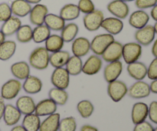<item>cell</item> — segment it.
Masks as SVG:
<instances>
[{
	"mask_svg": "<svg viewBox=\"0 0 157 131\" xmlns=\"http://www.w3.org/2000/svg\"><path fill=\"white\" fill-rule=\"evenodd\" d=\"M61 115L54 113L48 116L40 124L39 131H58Z\"/></svg>",
	"mask_w": 157,
	"mask_h": 131,
	"instance_id": "obj_28",
	"label": "cell"
},
{
	"mask_svg": "<svg viewBox=\"0 0 157 131\" xmlns=\"http://www.w3.org/2000/svg\"><path fill=\"white\" fill-rule=\"evenodd\" d=\"M122 1L125 2H133L135 1V0H122Z\"/></svg>",
	"mask_w": 157,
	"mask_h": 131,
	"instance_id": "obj_56",
	"label": "cell"
},
{
	"mask_svg": "<svg viewBox=\"0 0 157 131\" xmlns=\"http://www.w3.org/2000/svg\"><path fill=\"white\" fill-rule=\"evenodd\" d=\"M44 24L50 29L51 31L59 32L62 30L66 25V21L59 15L48 13L44 18Z\"/></svg>",
	"mask_w": 157,
	"mask_h": 131,
	"instance_id": "obj_30",
	"label": "cell"
},
{
	"mask_svg": "<svg viewBox=\"0 0 157 131\" xmlns=\"http://www.w3.org/2000/svg\"><path fill=\"white\" fill-rule=\"evenodd\" d=\"M153 27H154L155 32H156V34H157V21H156V23H155V25H153Z\"/></svg>",
	"mask_w": 157,
	"mask_h": 131,
	"instance_id": "obj_55",
	"label": "cell"
},
{
	"mask_svg": "<svg viewBox=\"0 0 157 131\" xmlns=\"http://www.w3.org/2000/svg\"><path fill=\"white\" fill-rule=\"evenodd\" d=\"M148 117L150 121L157 124V101H152L149 106Z\"/></svg>",
	"mask_w": 157,
	"mask_h": 131,
	"instance_id": "obj_45",
	"label": "cell"
},
{
	"mask_svg": "<svg viewBox=\"0 0 157 131\" xmlns=\"http://www.w3.org/2000/svg\"><path fill=\"white\" fill-rule=\"evenodd\" d=\"M104 12L99 9H95L94 12L86 14L83 18V23L89 32H96L101 28L103 21L104 19Z\"/></svg>",
	"mask_w": 157,
	"mask_h": 131,
	"instance_id": "obj_5",
	"label": "cell"
},
{
	"mask_svg": "<svg viewBox=\"0 0 157 131\" xmlns=\"http://www.w3.org/2000/svg\"><path fill=\"white\" fill-rule=\"evenodd\" d=\"M71 51L75 56L84 57L90 51V41L84 37L76 38L72 42Z\"/></svg>",
	"mask_w": 157,
	"mask_h": 131,
	"instance_id": "obj_15",
	"label": "cell"
},
{
	"mask_svg": "<svg viewBox=\"0 0 157 131\" xmlns=\"http://www.w3.org/2000/svg\"><path fill=\"white\" fill-rule=\"evenodd\" d=\"M45 48L49 53H54V52H58L62 50L64 47V41L62 39L61 35H51L47 40L44 41Z\"/></svg>",
	"mask_w": 157,
	"mask_h": 131,
	"instance_id": "obj_32",
	"label": "cell"
},
{
	"mask_svg": "<svg viewBox=\"0 0 157 131\" xmlns=\"http://www.w3.org/2000/svg\"><path fill=\"white\" fill-rule=\"evenodd\" d=\"M52 35L51 30L45 25H40L35 26L33 29L32 32V40L35 43H42L44 42L48 38V37Z\"/></svg>",
	"mask_w": 157,
	"mask_h": 131,
	"instance_id": "obj_34",
	"label": "cell"
},
{
	"mask_svg": "<svg viewBox=\"0 0 157 131\" xmlns=\"http://www.w3.org/2000/svg\"><path fill=\"white\" fill-rule=\"evenodd\" d=\"M103 66L102 58L96 55H90L83 64L82 72L86 75H95L101 70Z\"/></svg>",
	"mask_w": 157,
	"mask_h": 131,
	"instance_id": "obj_13",
	"label": "cell"
},
{
	"mask_svg": "<svg viewBox=\"0 0 157 131\" xmlns=\"http://www.w3.org/2000/svg\"><path fill=\"white\" fill-rule=\"evenodd\" d=\"M152 54H153V56L155 58H157V38L155 40V41L153 42V46H152V49H151Z\"/></svg>",
	"mask_w": 157,
	"mask_h": 131,
	"instance_id": "obj_51",
	"label": "cell"
},
{
	"mask_svg": "<svg viewBox=\"0 0 157 131\" xmlns=\"http://www.w3.org/2000/svg\"><path fill=\"white\" fill-rule=\"evenodd\" d=\"M124 27V25L122 20L114 16L104 18L101 25V28H103L107 33L113 36L121 33Z\"/></svg>",
	"mask_w": 157,
	"mask_h": 131,
	"instance_id": "obj_16",
	"label": "cell"
},
{
	"mask_svg": "<svg viewBox=\"0 0 157 131\" xmlns=\"http://www.w3.org/2000/svg\"><path fill=\"white\" fill-rule=\"evenodd\" d=\"M80 12L84 14H89L95 10V5L92 0H79L78 3Z\"/></svg>",
	"mask_w": 157,
	"mask_h": 131,
	"instance_id": "obj_41",
	"label": "cell"
},
{
	"mask_svg": "<svg viewBox=\"0 0 157 131\" xmlns=\"http://www.w3.org/2000/svg\"><path fill=\"white\" fill-rule=\"evenodd\" d=\"M107 9L111 15L120 19H125L130 14V7L127 2L122 0H113L107 4Z\"/></svg>",
	"mask_w": 157,
	"mask_h": 131,
	"instance_id": "obj_9",
	"label": "cell"
},
{
	"mask_svg": "<svg viewBox=\"0 0 157 131\" xmlns=\"http://www.w3.org/2000/svg\"><path fill=\"white\" fill-rule=\"evenodd\" d=\"M70 57V53L67 51L61 50L58 51V52H54V53H52L50 55L49 64L55 68L64 67L67 64Z\"/></svg>",
	"mask_w": 157,
	"mask_h": 131,
	"instance_id": "obj_29",
	"label": "cell"
},
{
	"mask_svg": "<svg viewBox=\"0 0 157 131\" xmlns=\"http://www.w3.org/2000/svg\"><path fill=\"white\" fill-rule=\"evenodd\" d=\"M21 114L15 106L12 104H6L5 111L3 114V120L5 124L9 127L16 125L20 121Z\"/></svg>",
	"mask_w": 157,
	"mask_h": 131,
	"instance_id": "obj_20",
	"label": "cell"
},
{
	"mask_svg": "<svg viewBox=\"0 0 157 131\" xmlns=\"http://www.w3.org/2000/svg\"><path fill=\"white\" fill-rule=\"evenodd\" d=\"M12 75L16 79L25 80L30 75V66L25 61H18L12 64L10 67Z\"/></svg>",
	"mask_w": 157,
	"mask_h": 131,
	"instance_id": "obj_24",
	"label": "cell"
},
{
	"mask_svg": "<svg viewBox=\"0 0 157 131\" xmlns=\"http://www.w3.org/2000/svg\"><path fill=\"white\" fill-rule=\"evenodd\" d=\"M154 131H157V127H156V128L154 129Z\"/></svg>",
	"mask_w": 157,
	"mask_h": 131,
	"instance_id": "obj_57",
	"label": "cell"
},
{
	"mask_svg": "<svg viewBox=\"0 0 157 131\" xmlns=\"http://www.w3.org/2000/svg\"><path fill=\"white\" fill-rule=\"evenodd\" d=\"M49 98L54 101L57 105L64 106L68 101V94L65 90L53 87L49 91Z\"/></svg>",
	"mask_w": 157,
	"mask_h": 131,
	"instance_id": "obj_36",
	"label": "cell"
},
{
	"mask_svg": "<svg viewBox=\"0 0 157 131\" xmlns=\"http://www.w3.org/2000/svg\"><path fill=\"white\" fill-rule=\"evenodd\" d=\"M57 106L58 105L50 98L41 100L35 106V114L39 117L49 116L56 112Z\"/></svg>",
	"mask_w": 157,
	"mask_h": 131,
	"instance_id": "obj_21",
	"label": "cell"
},
{
	"mask_svg": "<svg viewBox=\"0 0 157 131\" xmlns=\"http://www.w3.org/2000/svg\"><path fill=\"white\" fill-rule=\"evenodd\" d=\"M127 71L128 75L136 81H143L147 75V67L146 64L138 61L129 64Z\"/></svg>",
	"mask_w": 157,
	"mask_h": 131,
	"instance_id": "obj_19",
	"label": "cell"
},
{
	"mask_svg": "<svg viewBox=\"0 0 157 131\" xmlns=\"http://www.w3.org/2000/svg\"><path fill=\"white\" fill-rule=\"evenodd\" d=\"M10 6L12 15L18 18H24L29 15L32 8V5L26 0H14Z\"/></svg>",
	"mask_w": 157,
	"mask_h": 131,
	"instance_id": "obj_22",
	"label": "cell"
},
{
	"mask_svg": "<svg viewBox=\"0 0 157 131\" xmlns=\"http://www.w3.org/2000/svg\"><path fill=\"white\" fill-rule=\"evenodd\" d=\"M150 16L154 21H157V4L152 8L151 11H150Z\"/></svg>",
	"mask_w": 157,
	"mask_h": 131,
	"instance_id": "obj_50",
	"label": "cell"
},
{
	"mask_svg": "<svg viewBox=\"0 0 157 131\" xmlns=\"http://www.w3.org/2000/svg\"><path fill=\"white\" fill-rule=\"evenodd\" d=\"M32 32L33 29L29 25H21L16 34V38L18 42L25 43L30 42L32 40Z\"/></svg>",
	"mask_w": 157,
	"mask_h": 131,
	"instance_id": "obj_38",
	"label": "cell"
},
{
	"mask_svg": "<svg viewBox=\"0 0 157 131\" xmlns=\"http://www.w3.org/2000/svg\"><path fill=\"white\" fill-rule=\"evenodd\" d=\"M0 131H1V130H0Z\"/></svg>",
	"mask_w": 157,
	"mask_h": 131,
	"instance_id": "obj_58",
	"label": "cell"
},
{
	"mask_svg": "<svg viewBox=\"0 0 157 131\" xmlns=\"http://www.w3.org/2000/svg\"><path fill=\"white\" fill-rule=\"evenodd\" d=\"M127 93H128V87L124 81L116 80L108 83L107 94L113 102L117 103L122 101Z\"/></svg>",
	"mask_w": 157,
	"mask_h": 131,
	"instance_id": "obj_3",
	"label": "cell"
},
{
	"mask_svg": "<svg viewBox=\"0 0 157 131\" xmlns=\"http://www.w3.org/2000/svg\"><path fill=\"white\" fill-rule=\"evenodd\" d=\"M122 52L123 44L119 41H114L104 51L101 58L107 63L120 61L122 58Z\"/></svg>",
	"mask_w": 157,
	"mask_h": 131,
	"instance_id": "obj_10",
	"label": "cell"
},
{
	"mask_svg": "<svg viewBox=\"0 0 157 131\" xmlns=\"http://www.w3.org/2000/svg\"><path fill=\"white\" fill-rule=\"evenodd\" d=\"M150 91L153 94H157V79L153 80L151 82V84H150Z\"/></svg>",
	"mask_w": 157,
	"mask_h": 131,
	"instance_id": "obj_49",
	"label": "cell"
},
{
	"mask_svg": "<svg viewBox=\"0 0 157 131\" xmlns=\"http://www.w3.org/2000/svg\"><path fill=\"white\" fill-rule=\"evenodd\" d=\"M48 8L44 4H35L31 9L29 13V20L30 22L34 25H40L44 22V18L48 14Z\"/></svg>",
	"mask_w": 157,
	"mask_h": 131,
	"instance_id": "obj_12",
	"label": "cell"
},
{
	"mask_svg": "<svg viewBox=\"0 0 157 131\" xmlns=\"http://www.w3.org/2000/svg\"><path fill=\"white\" fill-rule=\"evenodd\" d=\"M114 41V36L110 34H100L94 37L90 41V50L94 55L101 56L107 48Z\"/></svg>",
	"mask_w": 157,
	"mask_h": 131,
	"instance_id": "obj_2",
	"label": "cell"
},
{
	"mask_svg": "<svg viewBox=\"0 0 157 131\" xmlns=\"http://www.w3.org/2000/svg\"><path fill=\"white\" fill-rule=\"evenodd\" d=\"M49 58L50 54L45 48L38 47L29 55V65L36 70H44L49 65Z\"/></svg>",
	"mask_w": 157,
	"mask_h": 131,
	"instance_id": "obj_1",
	"label": "cell"
},
{
	"mask_svg": "<svg viewBox=\"0 0 157 131\" xmlns=\"http://www.w3.org/2000/svg\"><path fill=\"white\" fill-rule=\"evenodd\" d=\"M16 43L12 40H6L0 44V60L8 61L15 53Z\"/></svg>",
	"mask_w": 157,
	"mask_h": 131,
	"instance_id": "obj_31",
	"label": "cell"
},
{
	"mask_svg": "<svg viewBox=\"0 0 157 131\" xmlns=\"http://www.w3.org/2000/svg\"><path fill=\"white\" fill-rule=\"evenodd\" d=\"M83 64L84 63L81 60V58L73 55L70 57L66 64V70L67 71L70 75L77 76L82 72Z\"/></svg>",
	"mask_w": 157,
	"mask_h": 131,
	"instance_id": "obj_37",
	"label": "cell"
},
{
	"mask_svg": "<svg viewBox=\"0 0 157 131\" xmlns=\"http://www.w3.org/2000/svg\"><path fill=\"white\" fill-rule=\"evenodd\" d=\"M12 16V12L10 5L7 2L0 3V21L4 22Z\"/></svg>",
	"mask_w": 157,
	"mask_h": 131,
	"instance_id": "obj_42",
	"label": "cell"
},
{
	"mask_svg": "<svg viewBox=\"0 0 157 131\" xmlns=\"http://www.w3.org/2000/svg\"><path fill=\"white\" fill-rule=\"evenodd\" d=\"M80 14L81 12L78 9V5L68 3L61 8L59 15L65 21H70L77 19L80 16Z\"/></svg>",
	"mask_w": 157,
	"mask_h": 131,
	"instance_id": "obj_27",
	"label": "cell"
},
{
	"mask_svg": "<svg viewBox=\"0 0 157 131\" xmlns=\"http://www.w3.org/2000/svg\"><path fill=\"white\" fill-rule=\"evenodd\" d=\"M26 1L28 2L29 3H30L31 5L32 4H38V3H40L41 2V0H26Z\"/></svg>",
	"mask_w": 157,
	"mask_h": 131,
	"instance_id": "obj_54",
	"label": "cell"
},
{
	"mask_svg": "<svg viewBox=\"0 0 157 131\" xmlns=\"http://www.w3.org/2000/svg\"><path fill=\"white\" fill-rule=\"evenodd\" d=\"M4 41H6V36H5V35L2 33L1 29H0V44H1Z\"/></svg>",
	"mask_w": 157,
	"mask_h": 131,
	"instance_id": "obj_53",
	"label": "cell"
},
{
	"mask_svg": "<svg viewBox=\"0 0 157 131\" xmlns=\"http://www.w3.org/2000/svg\"><path fill=\"white\" fill-rule=\"evenodd\" d=\"M150 84L143 81H137L128 88V94L133 99H142L150 96Z\"/></svg>",
	"mask_w": 157,
	"mask_h": 131,
	"instance_id": "obj_11",
	"label": "cell"
},
{
	"mask_svg": "<svg viewBox=\"0 0 157 131\" xmlns=\"http://www.w3.org/2000/svg\"><path fill=\"white\" fill-rule=\"evenodd\" d=\"M133 131H154V128L152 124L145 121L140 124H135Z\"/></svg>",
	"mask_w": 157,
	"mask_h": 131,
	"instance_id": "obj_46",
	"label": "cell"
},
{
	"mask_svg": "<svg viewBox=\"0 0 157 131\" xmlns=\"http://www.w3.org/2000/svg\"><path fill=\"white\" fill-rule=\"evenodd\" d=\"M43 87L42 81L40 78L33 75H29L23 83L22 88L25 92L29 94H36L39 93Z\"/></svg>",
	"mask_w": 157,
	"mask_h": 131,
	"instance_id": "obj_23",
	"label": "cell"
},
{
	"mask_svg": "<svg viewBox=\"0 0 157 131\" xmlns=\"http://www.w3.org/2000/svg\"><path fill=\"white\" fill-rule=\"evenodd\" d=\"M40 124H41L40 117L33 113L25 115L21 125L26 131H39Z\"/></svg>",
	"mask_w": 157,
	"mask_h": 131,
	"instance_id": "obj_35",
	"label": "cell"
},
{
	"mask_svg": "<svg viewBox=\"0 0 157 131\" xmlns=\"http://www.w3.org/2000/svg\"><path fill=\"white\" fill-rule=\"evenodd\" d=\"M22 88L21 81L18 79H10L3 84L1 87L0 96L4 100H13L16 98Z\"/></svg>",
	"mask_w": 157,
	"mask_h": 131,
	"instance_id": "obj_6",
	"label": "cell"
},
{
	"mask_svg": "<svg viewBox=\"0 0 157 131\" xmlns=\"http://www.w3.org/2000/svg\"><path fill=\"white\" fill-rule=\"evenodd\" d=\"M81 131H99V130H98V128L94 127V126L89 125V124H85V125L81 127Z\"/></svg>",
	"mask_w": 157,
	"mask_h": 131,
	"instance_id": "obj_48",
	"label": "cell"
},
{
	"mask_svg": "<svg viewBox=\"0 0 157 131\" xmlns=\"http://www.w3.org/2000/svg\"><path fill=\"white\" fill-rule=\"evenodd\" d=\"M156 32L154 27L151 25H147L142 29L136 30L134 34V38L136 42L143 46H148L154 41Z\"/></svg>",
	"mask_w": 157,
	"mask_h": 131,
	"instance_id": "obj_8",
	"label": "cell"
},
{
	"mask_svg": "<svg viewBox=\"0 0 157 131\" xmlns=\"http://www.w3.org/2000/svg\"><path fill=\"white\" fill-rule=\"evenodd\" d=\"M150 18V15L147 12L139 9L130 14L128 21L131 27L136 29H140L148 25Z\"/></svg>",
	"mask_w": 157,
	"mask_h": 131,
	"instance_id": "obj_17",
	"label": "cell"
},
{
	"mask_svg": "<svg viewBox=\"0 0 157 131\" xmlns=\"http://www.w3.org/2000/svg\"><path fill=\"white\" fill-rule=\"evenodd\" d=\"M35 104L33 98L29 96H21L17 100L15 107L21 112V114L27 115L35 113Z\"/></svg>",
	"mask_w": 157,
	"mask_h": 131,
	"instance_id": "obj_25",
	"label": "cell"
},
{
	"mask_svg": "<svg viewBox=\"0 0 157 131\" xmlns=\"http://www.w3.org/2000/svg\"><path fill=\"white\" fill-rule=\"evenodd\" d=\"M142 45L137 42H129L123 44L122 58L127 64L136 62L142 55Z\"/></svg>",
	"mask_w": 157,
	"mask_h": 131,
	"instance_id": "obj_4",
	"label": "cell"
},
{
	"mask_svg": "<svg viewBox=\"0 0 157 131\" xmlns=\"http://www.w3.org/2000/svg\"><path fill=\"white\" fill-rule=\"evenodd\" d=\"M77 110L81 118L87 119L93 114L94 111V107L90 101L83 100L77 104Z\"/></svg>",
	"mask_w": 157,
	"mask_h": 131,
	"instance_id": "obj_39",
	"label": "cell"
},
{
	"mask_svg": "<svg viewBox=\"0 0 157 131\" xmlns=\"http://www.w3.org/2000/svg\"><path fill=\"white\" fill-rule=\"evenodd\" d=\"M11 131H26V130L22 127V125H16L13 127Z\"/></svg>",
	"mask_w": 157,
	"mask_h": 131,
	"instance_id": "obj_52",
	"label": "cell"
},
{
	"mask_svg": "<svg viewBox=\"0 0 157 131\" xmlns=\"http://www.w3.org/2000/svg\"><path fill=\"white\" fill-rule=\"evenodd\" d=\"M149 107L144 102H137L133 104L131 111V119L133 124L144 122L148 118Z\"/></svg>",
	"mask_w": 157,
	"mask_h": 131,
	"instance_id": "obj_18",
	"label": "cell"
},
{
	"mask_svg": "<svg viewBox=\"0 0 157 131\" xmlns=\"http://www.w3.org/2000/svg\"><path fill=\"white\" fill-rule=\"evenodd\" d=\"M147 77L149 79L156 80L157 79V58H155L151 63L150 64L149 67H147Z\"/></svg>",
	"mask_w": 157,
	"mask_h": 131,
	"instance_id": "obj_44",
	"label": "cell"
},
{
	"mask_svg": "<svg viewBox=\"0 0 157 131\" xmlns=\"http://www.w3.org/2000/svg\"><path fill=\"white\" fill-rule=\"evenodd\" d=\"M123 71V63L121 61H113L107 64L104 67V78L107 83L118 79Z\"/></svg>",
	"mask_w": 157,
	"mask_h": 131,
	"instance_id": "obj_14",
	"label": "cell"
},
{
	"mask_svg": "<svg viewBox=\"0 0 157 131\" xmlns=\"http://www.w3.org/2000/svg\"><path fill=\"white\" fill-rule=\"evenodd\" d=\"M79 32V27L76 23L71 22L66 24L62 30L61 31V36L64 40V43H69L73 41L76 38Z\"/></svg>",
	"mask_w": 157,
	"mask_h": 131,
	"instance_id": "obj_33",
	"label": "cell"
},
{
	"mask_svg": "<svg viewBox=\"0 0 157 131\" xmlns=\"http://www.w3.org/2000/svg\"><path fill=\"white\" fill-rule=\"evenodd\" d=\"M21 21L18 17L12 15V17L2 23L1 26V31L5 36H11L17 32L21 26Z\"/></svg>",
	"mask_w": 157,
	"mask_h": 131,
	"instance_id": "obj_26",
	"label": "cell"
},
{
	"mask_svg": "<svg viewBox=\"0 0 157 131\" xmlns=\"http://www.w3.org/2000/svg\"><path fill=\"white\" fill-rule=\"evenodd\" d=\"M156 4H157V0H135L136 7L141 10L153 8Z\"/></svg>",
	"mask_w": 157,
	"mask_h": 131,
	"instance_id": "obj_43",
	"label": "cell"
},
{
	"mask_svg": "<svg viewBox=\"0 0 157 131\" xmlns=\"http://www.w3.org/2000/svg\"><path fill=\"white\" fill-rule=\"evenodd\" d=\"M77 122L74 117H67L60 121L58 131H76Z\"/></svg>",
	"mask_w": 157,
	"mask_h": 131,
	"instance_id": "obj_40",
	"label": "cell"
},
{
	"mask_svg": "<svg viewBox=\"0 0 157 131\" xmlns=\"http://www.w3.org/2000/svg\"><path fill=\"white\" fill-rule=\"evenodd\" d=\"M69 73L64 67H57L51 76V82L55 87L66 90L70 84Z\"/></svg>",
	"mask_w": 157,
	"mask_h": 131,
	"instance_id": "obj_7",
	"label": "cell"
},
{
	"mask_svg": "<svg viewBox=\"0 0 157 131\" xmlns=\"http://www.w3.org/2000/svg\"><path fill=\"white\" fill-rule=\"evenodd\" d=\"M5 107H6V104H5V100L0 96V121L3 118V114L5 111Z\"/></svg>",
	"mask_w": 157,
	"mask_h": 131,
	"instance_id": "obj_47",
	"label": "cell"
}]
</instances>
